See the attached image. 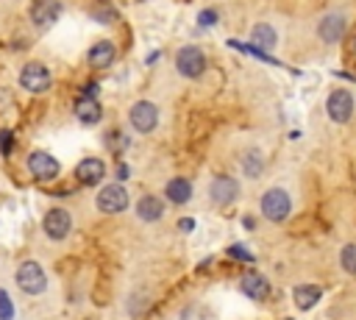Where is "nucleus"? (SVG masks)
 I'll return each instance as SVG.
<instances>
[{"mask_svg": "<svg viewBox=\"0 0 356 320\" xmlns=\"http://www.w3.org/2000/svg\"><path fill=\"white\" fill-rule=\"evenodd\" d=\"M289 209H292V200L289 195L281 189V186H273L261 195V214L273 223H284L289 217Z\"/></svg>", "mask_w": 356, "mask_h": 320, "instance_id": "1", "label": "nucleus"}, {"mask_svg": "<svg viewBox=\"0 0 356 320\" xmlns=\"http://www.w3.org/2000/svg\"><path fill=\"white\" fill-rule=\"evenodd\" d=\"M175 70L184 75V78H200L203 70H206V56L200 47L195 45H186L175 53Z\"/></svg>", "mask_w": 356, "mask_h": 320, "instance_id": "2", "label": "nucleus"}, {"mask_svg": "<svg viewBox=\"0 0 356 320\" xmlns=\"http://www.w3.org/2000/svg\"><path fill=\"white\" fill-rule=\"evenodd\" d=\"M17 287L28 295H39L44 292L47 287V278H44V270L39 262H22L19 270H17Z\"/></svg>", "mask_w": 356, "mask_h": 320, "instance_id": "3", "label": "nucleus"}, {"mask_svg": "<svg viewBox=\"0 0 356 320\" xmlns=\"http://www.w3.org/2000/svg\"><path fill=\"white\" fill-rule=\"evenodd\" d=\"M19 83H22V89L39 95V92H47V89H50L53 78H50V72H47L44 64H39V61H28V64L22 67V72H19Z\"/></svg>", "mask_w": 356, "mask_h": 320, "instance_id": "4", "label": "nucleus"}, {"mask_svg": "<svg viewBox=\"0 0 356 320\" xmlns=\"http://www.w3.org/2000/svg\"><path fill=\"white\" fill-rule=\"evenodd\" d=\"M95 206H97L103 214H117V211H122V209L128 206V189H125L122 184H108V186H103V189L97 192Z\"/></svg>", "mask_w": 356, "mask_h": 320, "instance_id": "5", "label": "nucleus"}, {"mask_svg": "<svg viewBox=\"0 0 356 320\" xmlns=\"http://www.w3.org/2000/svg\"><path fill=\"white\" fill-rule=\"evenodd\" d=\"M131 125L139 131V134H150L156 125H159V109L150 103V100H136L131 106V114H128Z\"/></svg>", "mask_w": 356, "mask_h": 320, "instance_id": "6", "label": "nucleus"}, {"mask_svg": "<svg viewBox=\"0 0 356 320\" xmlns=\"http://www.w3.org/2000/svg\"><path fill=\"white\" fill-rule=\"evenodd\" d=\"M325 111L334 122H348L353 117V95L348 89H334L325 100Z\"/></svg>", "mask_w": 356, "mask_h": 320, "instance_id": "7", "label": "nucleus"}, {"mask_svg": "<svg viewBox=\"0 0 356 320\" xmlns=\"http://www.w3.org/2000/svg\"><path fill=\"white\" fill-rule=\"evenodd\" d=\"M31 22L42 31H47L50 25H56V19L61 17V3L58 0H33L31 3Z\"/></svg>", "mask_w": 356, "mask_h": 320, "instance_id": "8", "label": "nucleus"}, {"mask_svg": "<svg viewBox=\"0 0 356 320\" xmlns=\"http://www.w3.org/2000/svg\"><path fill=\"white\" fill-rule=\"evenodd\" d=\"M236 195H239V184H236L231 175H214V178H211V184H209V198H211V203L228 206V203L236 200Z\"/></svg>", "mask_w": 356, "mask_h": 320, "instance_id": "9", "label": "nucleus"}, {"mask_svg": "<svg viewBox=\"0 0 356 320\" xmlns=\"http://www.w3.org/2000/svg\"><path fill=\"white\" fill-rule=\"evenodd\" d=\"M345 31H348V19H345V14H339V11L325 14V17L320 19V25H317V36H320L323 42H328V45L339 42V39L345 36Z\"/></svg>", "mask_w": 356, "mask_h": 320, "instance_id": "10", "label": "nucleus"}, {"mask_svg": "<svg viewBox=\"0 0 356 320\" xmlns=\"http://www.w3.org/2000/svg\"><path fill=\"white\" fill-rule=\"evenodd\" d=\"M28 170H31V175H33L36 181H50V178L58 175L61 167H58V161H56L50 153L36 150V153L28 156Z\"/></svg>", "mask_w": 356, "mask_h": 320, "instance_id": "11", "label": "nucleus"}, {"mask_svg": "<svg viewBox=\"0 0 356 320\" xmlns=\"http://www.w3.org/2000/svg\"><path fill=\"white\" fill-rule=\"evenodd\" d=\"M70 225H72V220H70V211H64V209H50L42 220V228L50 239H64L70 234Z\"/></svg>", "mask_w": 356, "mask_h": 320, "instance_id": "12", "label": "nucleus"}, {"mask_svg": "<svg viewBox=\"0 0 356 320\" xmlns=\"http://www.w3.org/2000/svg\"><path fill=\"white\" fill-rule=\"evenodd\" d=\"M103 175H106V164L100 161V159H83V161H78V167H75V178L83 184V186H95V184H100L103 181Z\"/></svg>", "mask_w": 356, "mask_h": 320, "instance_id": "13", "label": "nucleus"}, {"mask_svg": "<svg viewBox=\"0 0 356 320\" xmlns=\"http://www.w3.org/2000/svg\"><path fill=\"white\" fill-rule=\"evenodd\" d=\"M239 287H242V292H245L248 298H253V301H267V295H270V281H267L261 273H253V270L242 275Z\"/></svg>", "mask_w": 356, "mask_h": 320, "instance_id": "14", "label": "nucleus"}, {"mask_svg": "<svg viewBox=\"0 0 356 320\" xmlns=\"http://www.w3.org/2000/svg\"><path fill=\"white\" fill-rule=\"evenodd\" d=\"M86 58H89V67H95V70H106V67L114 64V58H117V47H114L108 39H103V42L92 45V50L86 53Z\"/></svg>", "mask_w": 356, "mask_h": 320, "instance_id": "15", "label": "nucleus"}, {"mask_svg": "<svg viewBox=\"0 0 356 320\" xmlns=\"http://www.w3.org/2000/svg\"><path fill=\"white\" fill-rule=\"evenodd\" d=\"M250 42H253L256 50L270 53V50H275V45H278V33H275L273 25L259 22V25H253V31H250Z\"/></svg>", "mask_w": 356, "mask_h": 320, "instance_id": "16", "label": "nucleus"}, {"mask_svg": "<svg viewBox=\"0 0 356 320\" xmlns=\"http://www.w3.org/2000/svg\"><path fill=\"white\" fill-rule=\"evenodd\" d=\"M75 114H78V120H81L83 125H95V122H100L103 109H100V103H97L92 95H81V97L75 100Z\"/></svg>", "mask_w": 356, "mask_h": 320, "instance_id": "17", "label": "nucleus"}, {"mask_svg": "<svg viewBox=\"0 0 356 320\" xmlns=\"http://www.w3.org/2000/svg\"><path fill=\"white\" fill-rule=\"evenodd\" d=\"M136 214H139V220H145V223H156V220L164 214L161 198H156V195H142L139 203H136Z\"/></svg>", "mask_w": 356, "mask_h": 320, "instance_id": "18", "label": "nucleus"}, {"mask_svg": "<svg viewBox=\"0 0 356 320\" xmlns=\"http://www.w3.org/2000/svg\"><path fill=\"white\" fill-rule=\"evenodd\" d=\"M164 195H167V200H172V203L181 206V203H186L192 198V184L186 178H172V181H167Z\"/></svg>", "mask_w": 356, "mask_h": 320, "instance_id": "19", "label": "nucleus"}, {"mask_svg": "<svg viewBox=\"0 0 356 320\" xmlns=\"http://www.w3.org/2000/svg\"><path fill=\"white\" fill-rule=\"evenodd\" d=\"M320 295L323 292H320L317 284H300V287H295V306L306 312V309H312L320 301Z\"/></svg>", "mask_w": 356, "mask_h": 320, "instance_id": "20", "label": "nucleus"}, {"mask_svg": "<svg viewBox=\"0 0 356 320\" xmlns=\"http://www.w3.org/2000/svg\"><path fill=\"white\" fill-rule=\"evenodd\" d=\"M242 170H245L250 178H259L261 170H264V156H261L256 147L245 150V156H242Z\"/></svg>", "mask_w": 356, "mask_h": 320, "instance_id": "21", "label": "nucleus"}, {"mask_svg": "<svg viewBox=\"0 0 356 320\" xmlns=\"http://www.w3.org/2000/svg\"><path fill=\"white\" fill-rule=\"evenodd\" d=\"M339 264H342L345 273L356 275V245H345V248L339 250Z\"/></svg>", "mask_w": 356, "mask_h": 320, "instance_id": "22", "label": "nucleus"}, {"mask_svg": "<svg viewBox=\"0 0 356 320\" xmlns=\"http://www.w3.org/2000/svg\"><path fill=\"white\" fill-rule=\"evenodd\" d=\"M0 320H14V303L6 289H0Z\"/></svg>", "mask_w": 356, "mask_h": 320, "instance_id": "23", "label": "nucleus"}, {"mask_svg": "<svg viewBox=\"0 0 356 320\" xmlns=\"http://www.w3.org/2000/svg\"><path fill=\"white\" fill-rule=\"evenodd\" d=\"M181 320H211V317H209V312L203 306H186L181 312Z\"/></svg>", "mask_w": 356, "mask_h": 320, "instance_id": "24", "label": "nucleus"}, {"mask_svg": "<svg viewBox=\"0 0 356 320\" xmlns=\"http://www.w3.org/2000/svg\"><path fill=\"white\" fill-rule=\"evenodd\" d=\"M228 253H231V256H236L239 262H253V253H250L245 245H231V248H228Z\"/></svg>", "mask_w": 356, "mask_h": 320, "instance_id": "25", "label": "nucleus"}, {"mask_svg": "<svg viewBox=\"0 0 356 320\" xmlns=\"http://www.w3.org/2000/svg\"><path fill=\"white\" fill-rule=\"evenodd\" d=\"M200 25H214L217 22V11L214 8H206V11H200V19H197Z\"/></svg>", "mask_w": 356, "mask_h": 320, "instance_id": "26", "label": "nucleus"}, {"mask_svg": "<svg viewBox=\"0 0 356 320\" xmlns=\"http://www.w3.org/2000/svg\"><path fill=\"white\" fill-rule=\"evenodd\" d=\"M95 19H103V22H114V8H95Z\"/></svg>", "mask_w": 356, "mask_h": 320, "instance_id": "27", "label": "nucleus"}, {"mask_svg": "<svg viewBox=\"0 0 356 320\" xmlns=\"http://www.w3.org/2000/svg\"><path fill=\"white\" fill-rule=\"evenodd\" d=\"M11 142H14V139H11V134H8V131H3V134H0V150H3V153H8V150H11Z\"/></svg>", "mask_w": 356, "mask_h": 320, "instance_id": "28", "label": "nucleus"}, {"mask_svg": "<svg viewBox=\"0 0 356 320\" xmlns=\"http://www.w3.org/2000/svg\"><path fill=\"white\" fill-rule=\"evenodd\" d=\"M8 103H11V95H8L6 89H0V111H3V109H8Z\"/></svg>", "mask_w": 356, "mask_h": 320, "instance_id": "29", "label": "nucleus"}, {"mask_svg": "<svg viewBox=\"0 0 356 320\" xmlns=\"http://www.w3.org/2000/svg\"><path fill=\"white\" fill-rule=\"evenodd\" d=\"M178 228H181V231H192V228H195V220H189V217H184V220L178 223Z\"/></svg>", "mask_w": 356, "mask_h": 320, "instance_id": "30", "label": "nucleus"}, {"mask_svg": "<svg viewBox=\"0 0 356 320\" xmlns=\"http://www.w3.org/2000/svg\"><path fill=\"white\" fill-rule=\"evenodd\" d=\"M117 178H120V181H125V178H128V167H125V164H120V167H117Z\"/></svg>", "mask_w": 356, "mask_h": 320, "instance_id": "31", "label": "nucleus"}]
</instances>
